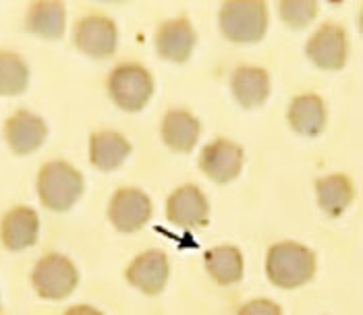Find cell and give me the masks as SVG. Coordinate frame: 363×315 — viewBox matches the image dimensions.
<instances>
[{
	"label": "cell",
	"instance_id": "1",
	"mask_svg": "<svg viewBox=\"0 0 363 315\" xmlns=\"http://www.w3.org/2000/svg\"><path fill=\"white\" fill-rule=\"evenodd\" d=\"M266 274L274 287H303L315 276V256L306 245L293 241L277 243L268 251Z\"/></svg>",
	"mask_w": 363,
	"mask_h": 315
},
{
	"label": "cell",
	"instance_id": "2",
	"mask_svg": "<svg viewBox=\"0 0 363 315\" xmlns=\"http://www.w3.org/2000/svg\"><path fill=\"white\" fill-rule=\"evenodd\" d=\"M84 193V176L73 164L55 160L38 172V195L52 212H67Z\"/></svg>",
	"mask_w": 363,
	"mask_h": 315
},
{
	"label": "cell",
	"instance_id": "3",
	"mask_svg": "<svg viewBox=\"0 0 363 315\" xmlns=\"http://www.w3.org/2000/svg\"><path fill=\"white\" fill-rule=\"evenodd\" d=\"M218 23L226 40L237 44H253L266 35L268 8L264 2H224Z\"/></svg>",
	"mask_w": 363,
	"mask_h": 315
},
{
	"label": "cell",
	"instance_id": "4",
	"mask_svg": "<svg viewBox=\"0 0 363 315\" xmlns=\"http://www.w3.org/2000/svg\"><path fill=\"white\" fill-rule=\"evenodd\" d=\"M108 91L116 106L127 113H140L154 93V79L141 64L123 62L111 73Z\"/></svg>",
	"mask_w": 363,
	"mask_h": 315
},
{
	"label": "cell",
	"instance_id": "5",
	"mask_svg": "<svg viewBox=\"0 0 363 315\" xmlns=\"http://www.w3.org/2000/svg\"><path fill=\"white\" fill-rule=\"evenodd\" d=\"M31 282L42 299L60 301L75 290L79 274L75 263L69 258L60 253H48L35 263L31 272Z\"/></svg>",
	"mask_w": 363,
	"mask_h": 315
},
{
	"label": "cell",
	"instance_id": "6",
	"mask_svg": "<svg viewBox=\"0 0 363 315\" xmlns=\"http://www.w3.org/2000/svg\"><path fill=\"white\" fill-rule=\"evenodd\" d=\"M108 218L121 232H138L152 218V201L135 187L118 189L108 205Z\"/></svg>",
	"mask_w": 363,
	"mask_h": 315
},
{
	"label": "cell",
	"instance_id": "7",
	"mask_svg": "<svg viewBox=\"0 0 363 315\" xmlns=\"http://www.w3.org/2000/svg\"><path fill=\"white\" fill-rule=\"evenodd\" d=\"M118 29L106 15H85L75 25L77 48L94 58H108L116 50Z\"/></svg>",
	"mask_w": 363,
	"mask_h": 315
},
{
	"label": "cell",
	"instance_id": "8",
	"mask_svg": "<svg viewBox=\"0 0 363 315\" xmlns=\"http://www.w3.org/2000/svg\"><path fill=\"white\" fill-rule=\"evenodd\" d=\"M309 60L324 69V71H338L345 67L349 57V42L345 29L336 23H324L308 42Z\"/></svg>",
	"mask_w": 363,
	"mask_h": 315
},
{
	"label": "cell",
	"instance_id": "9",
	"mask_svg": "<svg viewBox=\"0 0 363 315\" xmlns=\"http://www.w3.org/2000/svg\"><path fill=\"white\" fill-rule=\"evenodd\" d=\"M199 168L214 183L226 185L243 168V147L228 139H216L201 149Z\"/></svg>",
	"mask_w": 363,
	"mask_h": 315
},
{
	"label": "cell",
	"instance_id": "10",
	"mask_svg": "<svg viewBox=\"0 0 363 315\" xmlns=\"http://www.w3.org/2000/svg\"><path fill=\"white\" fill-rule=\"evenodd\" d=\"M210 205L201 189L196 185L179 187L167 201V218L181 229H196L206 224Z\"/></svg>",
	"mask_w": 363,
	"mask_h": 315
},
{
	"label": "cell",
	"instance_id": "11",
	"mask_svg": "<svg viewBox=\"0 0 363 315\" xmlns=\"http://www.w3.org/2000/svg\"><path fill=\"white\" fill-rule=\"evenodd\" d=\"M168 274H170L168 258L158 249L143 251L127 268L129 285L140 288L145 294H160L167 287Z\"/></svg>",
	"mask_w": 363,
	"mask_h": 315
},
{
	"label": "cell",
	"instance_id": "12",
	"mask_svg": "<svg viewBox=\"0 0 363 315\" xmlns=\"http://www.w3.org/2000/svg\"><path fill=\"white\" fill-rule=\"evenodd\" d=\"M48 127L42 116L29 110H17L4 125V137L17 156H28L46 142Z\"/></svg>",
	"mask_w": 363,
	"mask_h": 315
},
{
	"label": "cell",
	"instance_id": "13",
	"mask_svg": "<svg viewBox=\"0 0 363 315\" xmlns=\"http://www.w3.org/2000/svg\"><path fill=\"white\" fill-rule=\"evenodd\" d=\"M40 218L35 210L28 205H17L2 216L0 241L9 251H23L38 241Z\"/></svg>",
	"mask_w": 363,
	"mask_h": 315
},
{
	"label": "cell",
	"instance_id": "14",
	"mask_svg": "<svg viewBox=\"0 0 363 315\" xmlns=\"http://www.w3.org/2000/svg\"><path fill=\"white\" fill-rule=\"evenodd\" d=\"M196 48V29L187 19H170L156 35L158 55L170 62H185Z\"/></svg>",
	"mask_w": 363,
	"mask_h": 315
},
{
	"label": "cell",
	"instance_id": "15",
	"mask_svg": "<svg viewBox=\"0 0 363 315\" xmlns=\"http://www.w3.org/2000/svg\"><path fill=\"white\" fill-rule=\"evenodd\" d=\"M131 154V144L116 131H96L89 139V160L98 171H116Z\"/></svg>",
	"mask_w": 363,
	"mask_h": 315
},
{
	"label": "cell",
	"instance_id": "16",
	"mask_svg": "<svg viewBox=\"0 0 363 315\" xmlns=\"http://www.w3.org/2000/svg\"><path fill=\"white\" fill-rule=\"evenodd\" d=\"M160 133H162V142L179 154H189L196 147L199 133H201V125L196 116L187 110H170L162 118L160 125Z\"/></svg>",
	"mask_w": 363,
	"mask_h": 315
},
{
	"label": "cell",
	"instance_id": "17",
	"mask_svg": "<svg viewBox=\"0 0 363 315\" xmlns=\"http://www.w3.org/2000/svg\"><path fill=\"white\" fill-rule=\"evenodd\" d=\"M230 89H233L235 100L243 108L262 106L270 93V75L266 69H259V67H239L233 73Z\"/></svg>",
	"mask_w": 363,
	"mask_h": 315
},
{
	"label": "cell",
	"instance_id": "18",
	"mask_svg": "<svg viewBox=\"0 0 363 315\" xmlns=\"http://www.w3.org/2000/svg\"><path fill=\"white\" fill-rule=\"evenodd\" d=\"M65 21H67V11L65 4L58 0L33 2L29 4L26 15V25L29 31L44 40H58L65 33Z\"/></svg>",
	"mask_w": 363,
	"mask_h": 315
},
{
	"label": "cell",
	"instance_id": "19",
	"mask_svg": "<svg viewBox=\"0 0 363 315\" xmlns=\"http://www.w3.org/2000/svg\"><path fill=\"white\" fill-rule=\"evenodd\" d=\"M289 122L299 135L315 137L326 125V106L322 98L315 93L293 98L289 106Z\"/></svg>",
	"mask_w": 363,
	"mask_h": 315
},
{
	"label": "cell",
	"instance_id": "20",
	"mask_svg": "<svg viewBox=\"0 0 363 315\" xmlns=\"http://www.w3.org/2000/svg\"><path fill=\"white\" fill-rule=\"evenodd\" d=\"M315 193H318L320 207L333 218L342 216L355 197L353 183L345 174H330V176L320 178L315 183Z\"/></svg>",
	"mask_w": 363,
	"mask_h": 315
},
{
	"label": "cell",
	"instance_id": "21",
	"mask_svg": "<svg viewBox=\"0 0 363 315\" xmlns=\"http://www.w3.org/2000/svg\"><path fill=\"white\" fill-rule=\"evenodd\" d=\"M203 261H206L210 276L223 287L237 285L243 278V258H241V251L233 245L212 247L206 253Z\"/></svg>",
	"mask_w": 363,
	"mask_h": 315
},
{
	"label": "cell",
	"instance_id": "22",
	"mask_svg": "<svg viewBox=\"0 0 363 315\" xmlns=\"http://www.w3.org/2000/svg\"><path fill=\"white\" fill-rule=\"evenodd\" d=\"M29 84V67L17 52L0 50V96H17Z\"/></svg>",
	"mask_w": 363,
	"mask_h": 315
},
{
	"label": "cell",
	"instance_id": "23",
	"mask_svg": "<svg viewBox=\"0 0 363 315\" xmlns=\"http://www.w3.org/2000/svg\"><path fill=\"white\" fill-rule=\"evenodd\" d=\"M318 2L315 0H282L279 2L280 19L293 29L306 28L318 15Z\"/></svg>",
	"mask_w": 363,
	"mask_h": 315
},
{
	"label": "cell",
	"instance_id": "24",
	"mask_svg": "<svg viewBox=\"0 0 363 315\" xmlns=\"http://www.w3.org/2000/svg\"><path fill=\"white\" fill-rule=\"evenodd\" d=\"M239 315H282V309L268 299H255L243 305Z\"/></svg>",
	"mask_w": 363,
	"mask_h": 315
},
{
	"label": "cell",
	"instance_id": "25",
	"mask_svg": "<svg viewBox=\"0 0 363 315\" xmlns=\"http://www.w3.org/2000/svg\"><path fill=\"white\" fill-rule=\"evenodd\" d=\"M65 315H104V314H100L98 309L89 307V305H75V307H71V309H69Z\"/></svg>",
	"mask_w": 363,
	"mask_h": 315
}]
</instances>
